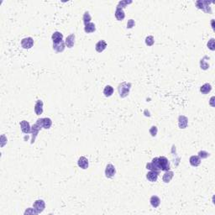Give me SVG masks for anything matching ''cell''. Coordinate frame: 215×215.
I'll return each instance as SVG.
<instances>
[{
  "mask_svg": "<svg viewBox=\"0 0 215 215\" xmlns=\"http://www.w3.org/2000/svg\"><path fill=\"white\" fill-rule=\"evenodd\" d=\"M96 30V27H95V24L92 22H90V23L87 24H85V27H84V31L87 33V34H89V33H93Z\"/></svg>",
  "mask_w": 215,
  "mask_h": 215,
  "instance_id": "22",
  "label": "cell"
},
{
  "mask_svg": "<svg viewBox=\"0 0 215 215\" xmlns=\"http://www.w3.org/2000/svg\"><path fill=\"white\" fill-rule=\"evenodd\" d=\"M41 125L42 128L46 129H49L52 125V121L50 118H44L41 119Z\"/></svg>",
  "mask_w": 215,
  "mask_h": 215,
  "instance_id": "18",
  "label": "cell"
},
{
  "mask_svg": "<svg viewBox=\"0 0 215 215\" xmlns=\"http://www.w3.org/2000/svg\"><path fill=\"white\" fill-rule=\"evenodd\" d=\"M200 66H201V68H202V69H204V70H207V69L209 67V65L208 64L207 62H205L204 59H202V60H201Z\"/></svg>",
  "mask_w": 215,
  "mask_h": 215,
  "instance_id": "31",
  "label": "cell"
},
{
  "mask_svg": "<svg viewBox=\"0 0 215 215\" xmlns=\"http://www.w3.org/2000/svg\"><path fill=\"white\" fill-rule=\"evenodd\" d=\"M35 113L37 115H41L43 113V102L42 100H37L35 104Z\"/></svg>",
  "mask_w": 215,
  "mask_h": 215,
  "instance_id": "16",
  "label": "cell"
},
{
  "mask_svg": "<svg viewBox=\"0 0 215 215\" xmlns=\"http://www.w3.org/2000/svg\"><path fill=\"white\" fill-rule=\"evenodd\" d=\"M34 45V40L31 37L24 38L21 41V46L24 49H30Z\"/></svg>",
  "mask_w": 215,
  "mask_h": 215,
  "instance_id": "8",
  "label": "cell"
},
{
  "mask_svg": "<svg viewBox=\"0 0 215 215\" xmlns=\"http://www.w3.org/2000/svg\"><path fill=\"white\" fill-rule=\"evenodd\" d=\"M116 173V169L114 167V166H113L112 164H108L106 169H105V176L108 178H112L114 176V175Z\"/></svg>",
  "mask_w": 215,
  "mask_h": 215,
  "instance_id": "7",
  "label": "cell"
},
{
  "mask_svg": "<svg viewBox=\"0 0 215 215\" xmlns=\"http://www.w3.org/2000/svg\"><path fill=\"white\" fill-rule=\"evenodd\" d=\"M158 162H159V166H160L161 171H166L170 170V162H169L168 159L166 157H158Z\"/></svg>",
  "mask_w": 215,
  "mask_h": 215,
  "instance_id": "4",
  "label": "cell"
},
{
  "mask_svg": "<svg viewBox=\"0 0 215 215\" xmlns=\"http://www.w3.org/2000/svg\"><path fill=\"white\" fill-rule=\"evenodd\" d=\"M77 165L80 168L83 169H87L88 167V160H87L86 157L81 156L78 159V161H77Z\"/></svg>",
  "mask_w": 215,
  "mask_h": 215,
  "instance_id": "13",
  "label": "cell"
},
{
  "mask_svg": "<svg viewBox=\"0 0 215 215\" xmlns=\"http://www.w3.org/2000/svg\"><path fill=\"white\" fill-rule=\"evenodd\" d=\"M74 43H75V35L71 34V35H68L65 41V44L66 45V46L68 48H72L74 46Z\"/></svg>",
  "mask_w": 215,
  "mask_h": 215,
  "instance_id": "17",
  "label": "cell"
},
{
  "mask_svg": "<svg viewBox=\"0 0 215 215\" xmlns=\"http://www.w3.org/2000/svg\"><path fill=\"white\" fill-rule=\"evenodd\" d=\"M208 47L211 51H214V39L212 38L209 42H208Z\"/></svg>",
  "mask_w": 215,
  "mask_h": 215,
  "instance_id": "32",
  "label": "cell"
},
{
  "mask_svg": "<svg viewBox=\"0 0 215 215\" xmlns=\"http://www.w3.org/2000/svg\"><path fill=\"white\" fill-rule=\"evenodd\" d=\"M150 203H151V206L156 209V208H158L159 205L161 204V199L157 196H152L150 199Z\"/></svg>",
  "mask_w": 215,
  "mask_h": 215,
  "instance_id": "21",
  "label": "cell"
},
{
  "mask_svg": "<svg viewBox=\"0 0 215 215\" xmlns=\"http://www.w3.org/2000/svg\"><path fill=\"white\" fill-rule=\"evenodd\" d=\"M20 128L22 132L24 134H29L31 133V127L29 125V122H27L26 120H23L20 122Z\"/></svg>",
  "mask_w": 215,
  "mask_h": 215,
  "instance_id": "10",
  "label": "cell"
},
{
  "mask_svg": "<svg viewBox=\"0 0 215 215\" xmlns=\"http://www.w3.org/2000/svg\"><path fill=\"white\" fill-rule=\"evenodd\" d=\"M157 131H158V129H157V127L156 126H152L151 129H150V130H149V132H150V134L152 137H156L157 134Z\"/></svg>",
  "mask_w": 215,
  "mask_h": 215,
  "instance_id": "30",
  "label": "cell"
},
{
  "mask_svg": "<svg viewBox=\"0 0 215 215\" xmlns=\"http://www.w3.org/2000/svg\"><path fill=\"white\" fill-rule=\"evenodd\" d=\"M53 49L56 51V52H62L65 49V42H61L57 45H53Z\"/></svg>",
  "mask_w": 215,
  "mask_h": 215,
  "instance_id": "25",
  "label": "cell"
},
{
  "mask_svg": "<svg viewBox=\"0 0 215 215\" xmlns=\"http://www.w3.org/2000/svg\"><path fill=\"white\" fill-rule=\"evenodd\" d=\"M159 176V172L158 171H151L146 174V178L148 181H150L151 182H155L156 181L157 178Z\"/></svg>",
  "mask_w": 215,
  "mask_h": 215,
  "instance_id": "12",
  "label": "cell"
},
{
  "mask_svg": "<svg viewBox=\"0 0 215 215\" xmlns=\"http://www.w3.org/2000/svg\"><path fill=\"white\" fill-rule=\"evenodd\" d=\"M82 19H83V23H84V24H87L90 23V22H91V20H92V17H91V15L89 14V13H88V12H85V13H84V14H83V18H82Z\"/></svg>",
  "mask_w": 215,
  "mask_h": 215,
  "instance_id": "26",
  "label": "cell"
},
{
  "mask_svg": "<svg viewBox=\"0 0 215 215\" xmlns=\"http://www.w3.org/2000/svg\"><path fill=\"white\" fill-rule=\"evenodd\" d=\"M134 25H135V22H134L133 19H129L128 21V23H127V28L128 29H131V28H133Z\"/></svg>",
  "mask_w": 215,
  "mask_h": 215,
  "instance_id": "33",
  "label": "cell"
},
{
  "mask_svg": "<svg viewBox=\"0 0 215 215\" xmlns=\"http://www.w3.org/2000/svg\"><path fill=\"white\" fill-rule=\"evenodd\" d=\"M131 83L129 82H126V81H124L122 83H120L118 87V91L119 93V96L121 98H125L127 97L130 91V88H131Z\"/></svg>",
  "mask_w": 215,
  "mask_h": 215,
  "instance_id": "1",
  "label": "cell"
},
{
  "mask_svg": "<svg viewBox=\"0 0 215 215\" xmlns=\"http://www.w3.org/2000/svg\"><path fill=\"white\" fill-rule=\"evenodd\" d=\"M211 90H212V86L210 85L209 83H205L200 87V92L203 94H208V93L211 92Z\"/></svg>",
  "mask_w": 215,
  "mask_h": 215,
  "instance_id": "23",
  "label": "cell"
},
{
  "mask_svg": "<svg viewBox=\"0 0 215 215\" xmlns=\"http://www.w3.org/2000/svg\"><path fill=\"white\" fill-rule=\"evenodd\" d=\"M132 4V1L124 0V1H120V2H119V4H118V6H117V7L121 8V9H124L125 6L128 5V4Z\"/></svg>",
  "mask_w": 215,
  "mask_h": 215,
  "instance_id": "28",
  "label": "cell"
},
{
  "mask_svg": "<svg viewBox=\"0 0 215 215\" xmlns=\"http://www.w3.org/2000/svg\"><path fill=\"white\" fill-rule=\"evenodd\" d=\"M51 38H52L53 41V45H57V44L63 42V35L58 31L54 32Z\"/></svg>",
  "mask_w": 215,
  "mask_h": 215,
  "instance_id": "9",
  "label": "cell"
},
{
  "mask_svg": "<svg viewBox=\"0 0 215 215\" xmlns=\"http://www.w3.org/2000/svg\"><path fill=\"white\" fill-rule=\"evenodd\" d=\"M189 162L191 164V166L197 167L201 164V159L198 156H192L189 159Z\"/></svg>",
  "mask_w": 215,
  "mask_h": 215,
  "instance_id": "19",
  "label": "cell"
},
{
  "mask_svg": "<svg viewBox=\"0 0 215 215\" xmlns=\"http://www.w3.org/2000/svg\"><path fill=\"white\" fill-rule=\"evenodd\" d=\"M42 129V125H41V119H37V121L35 124H33V126L31 127V134H32V138H31V144H34L35 139L37 137V135L39 134V132L41 131Z\"/></svg>",
  "mask_w": 215,
  "mask_h": 215,
  "instance_id": "2",
  "label": "cell"
},
{
  "mask_svg": "<svg viewBox=\"0 0 215 215\" xmlns=\"http://www.w3.org/2000/svg\"><path fill=\"white\" fill-rule=\"evenodd\" d=\"M113 93H114V87H112V86L108 85V86H106L104 87V94L105 97H107V98L111 97L113 95Z\"/></svg>",
  "mask_w": 215,
  "mask_h": 215,
  "instance_id": "24",
  "label": "cell"
},
{
  "mask_svg": "<svg viewBox=\"0 0 215 215\" xmlns=\"http://www.w3.org/2000/svg\"><path fill=\"white\" fill-rule=\"evenodd\" d=\"M212 4V2H209V1H204V0H199L196 2V6L199 9L204 10L205 13H209V14H212V9L209 4Z\"/></svg>",
  "mask_w": 215,
  "mask_h": 215,
  "instance_id": "3",
  "label": "cell"
},
{
  "mask_svg": "<svg viewBox=\"0 0 215 215\" xmlns=\"http://www.w3.org/2000/svg\"><path fill=\"white\" fill-rule=\"evenodd\" d=\"M198 156L200 157V159H206L209 156V153L205 151H201L198 152Z\"/></svg>",
  "mask_w": 215,
  "mask_h": 215,
  "instance_id": "29",
  "label": "cell"
},
{
  "mask_svg": "<svg viewBox=\"0 0 215 215\" xmlns=\"http://www.w3.org/2000/svg\"><path fill=\"white\" fill-rule=\"evenodd\" d=\"M106 47H107V43H106V41H104V40H102V41H99V42L96 44L95 49H96V51H97L98 52L101 53L104 51L105 49H106Z\"/></svg>",
  "mask_w": 215,
  "mask_h": 215,
  "instance_id": "14",
  "label": "cell"
},
{
  "mask_svg": "<svg viewBox=\"0 0 215 215\" xmlns=\"http://www.w3.org/2000/svg\"><path fill=\"white\" fill-rule=\"evenodd\" d=\"M115 17H116L117 19L119 20V21H121V20H123V19H124V17H125V14H124V12L123 10V9L117 7L116 11H115Z\"/></svg>",
  "mask_w": 215,
  "mask_h": 215,
  "instance_id": "20",
  "label": "cell"
},
{
  "mask_svg": "<svg viewBox=\"0 0 215 215\" xmlns=\"http://www.w3.org/2000/svg\"><path fill=\"white\" fill-rule=\"evenodd\" d=\"M188 124V119L184 115H180L178 118V126L180 129H186Z\"/></svg>",
  "mask_w": 215,
  "mask_h": 215,
  "instance_id": "11",
  "label": "cell"
},
{
  "mask_svg": "<svg viewBox=\"0 0 215 215\" xmlns=\"http://www.w3.org/2000/svg\"><path fill=\"white\" fill-rule=\"evenodd\" d=\"M33 208L37 212V214H41L42 213L45 208H46V204L43 200L41 199H39V200H36L34 204H33Z\"/></svg>",
  "mask_w": 215,
  "mask_h": 215,
  "instance_id": "6",
  "label": "cell"
},
{
  "mask_svg": "<svg viewBox=\"0 0 215 215\" xmlns=\"http://www.w3.org/2000/svg\"><path fill=\"white\" fill-rule=\"evenodd\" d=\"M173 176H174V172L173 171H166V172H165V174L163 175V177H162V180L163 181L165 182V183H169L171 179L173 178Z\"/></svg>",
  "mask_w": 215,
  "mask_h": 215,
  "instance_id": "15",
  "label": "cell"
},
{
  "mask_svg": "<svg viewBox=\"0 0 215 215\" xmlns=\"http://www.w3.org/2000/svg\"><path fill=\"white\" fill-rule=\"evenodd\" d=\"M146 169L151 170V171H158L160 172L161 168L159 166V162H158V157H156L152 160V161L150 163L146 164Z\"/></svg>",
  "mask_w": 215,
  "mask_h": 215,
  "instance_id": "5",
  "label": "cell"
},
{
  "mask_svg": "<svg viewBox=\"0 0 215 215\" xmlns=\"http://www.w3.org/2000/svg\"><path fill=\"white\" fill-rule=\"evenodd\" d=\"M154 37L152 36V35H150V36H147L146 38H145V44L148 46H153L154 45Z\"/></svg>",
  "mask_w": 215,
  "mask_h": 215,
  "instance_id": "27",
  "label": "cell"
}]
</instances>
